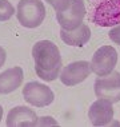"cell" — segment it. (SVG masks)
Wrapping results in <instances>:
<instances>
[{
  "instance_id": "6",
  "label": "cell",
  "mask_w": 120,
  "mask_h": 127,
  "mask_svg": "<svg viewBox=\"0 0 120 127\" xmlns=\"http://www.w3.org/2000/svg\"><path fill=\"white\" fill-rule=\"evenodd\" d=\"M87 15V9L83 0H71V4L67 9L56 12L57 23L64 30H73L83 23Z\"/></svg>"
},
{
  "instance_id": "13",
  "label": "cell",
  "mask_w": 120,
  "mask_h": 127,
  "mask_svg": "<svg viewBox=\"0 0 120 127\" xmlns=\"http://www.w3.org/2000/svg\"><path fill=\"white\" fill-rule=\"evenodd\" d=\"M15 9L8 0H0V22H7L13 16Z\"/></svg>"
},
{
  "instance_id": "16",
  "label": "cell",
  "mask_w": 120,
  "mask_h": 127,
  "mask_svg": "<svg viewBox=\"0 0 120 127\" xmlns=\"http://www.w3.org/2000/svg\"><path fill=\"white\" fill-rule=\"evenodd\" d=\"M5 58H7V54H5V50L0 46V67L5 63Z\"/></svg>"
},
{
  "instance_id": "15",
  "label": "cell",
  "mask_w": 120,
  "mask_h": 127,
  "mask_svg": "<svg viewBox=\"0 0 120 127\" xmlns=\"http://www.w3.org/2000/svg\"><path fill=\"white\" fill-rule=\"evenodd\" d=\"M108 35H109V39H111L112 42L120 46V24L116 26V27H114V28L109 31Z\"/></svg>"
},
{
  "instance_id": "7",
  "label": "cell",
  "mask_w": 120,
  "mask_h": 127,
  "mask_svg": "<svg viewBox=\"0 0 120 127\" xmlns=\"http://www.w3.org/2000/svg\"><path fill=\"white\" fill-rule=\"evenodd\" d=\"M23 96L25 102L35 107H46L53 102V92L46 84L37 83V82H29L23 88Z\"/></svg>"
},
{
  "instance_id": "5",
  "label": "cell",
  "mask_w": 120,
  "mask_h": 127,
  "mask_svg": "<svg viewBox=\"0 0 120 127\" xmlns=\"http://www.w3.org/2000/svg\"><path fill=\"white\" fill-rule=\"evenodd\" d=\"M118 63V51L111 46H103L95 51L91 60L92 72L97 76H105L111 74Z\"/></svg>"
},
{
  "instance_id": "14",
  "label": "cell",
  "mask_w": 120,
  "mask_h": 127,
  "mask_svg": "<svg viewBox=\"0 0 120 127\" xmlns=\"http://www.w3.org/2000/svg\"><path fill=\"white\" fill-rule=\"evenodd\" d=\"M46 1L49 5H52L56 12L64 11V9H67L71 4V0H46Z\"/></svg>"
},
{
  "instance_id": "18",
  "label": "cell",
  "mask_w": 120,
  "mask_h": 127,
  "mask_svg": "<svg viewBox=\"0 0 120 127\" xmlns=\"http://www.w3.org/2000/svg\"><path fill=\"white\" fill-rule=\"evenodd\" d=\"M96 1H97V0H96Z\"/></svg>"
},
{
  "instance_id": "17",
  "label": "cell",
  "mask_w": 120,
  "mask_h": 127,
  "mask_svg": "<svg viewBox=\"0 0 120 127\" xmlns=\"http://www.w3.org/2000/svg\"><path fill=\"white\" fill-rule=\"evenodd\" d=\"M1 119H3V107L0 106V122H1Z\"/></svg>"
},
{
  "instance_id": "3",
  "label": "cell",
  "mask_w": 120,
  "mask_h": 127,
  "mask_svg": "<svg viewBox=\"0 0 120 127\" xmlns=\"http://www.w3.org/2000/svg\"><path fill=\"white\" fill-rule=\"evenodd\" d=\"M91 20L100 27L120 24V0H97L92 9Z\"/></svg>"
},
{
  "instance_id": "12",
  "label": "cell",
  "mask_w": 120,
  "mask_h": 127,
  "mask_svg": "<svg viewBox=\"0 0 120 127\" xmlns=\"http://www.w3.org/2000/svg\"><path fill=\"white\" fill-rule=\"evenodd\" d=\"M23 70L22 67H12L0 74V94H11L23 83Z\"/></svg>"
},
{
  "instance_id": "1",
  "label": "cell",
  "mask_w": 120,
  "mask_h": 127,
  "mask_svg": "<svg viewBox=\"0 0 120 127\" xmlns=\"http://www.w3.org/2000/svg\"><path fill=\"white\" fill-rule=\"evenodd\" d=\"M37 76L46 82H53L59 78L61 71V55L59 47L51 40H40L32 48Z\"/></svg>"
},
{
  "instance_id": "11",
  "label": "cell",
  "mask_w": 120,
  "mask_h": 127,
  "mask_svg": "<svg viewBox=\"0 0 120 127\" xmlns=\"http://www.w3.org/2000/svg\"><path fill=\"white\" fill-rule=\"evenodd\" d=\"M60 37L66 44L73 47H83L91 37V30L87 24L81 23L73 30H60Z\"/></svg>"
},
{
  "instance_id": "2",
  "label": "cell",
  "mask_w": 120,
  "mask_h": 127,
  "mask_svg": "<svg viewBox=\"0 0 120 127\" xmlns=\"http://www.w3.org/2000/svg\"><path fill=\"white\" fill-rule=\"evenodd\" d=\"M46 7L40 0H20L16 9L19 23L25 28H36L46 19Z\"/></svg>"
},
{
  "instance_id": "8",
  "label": "cell",
  "mask_w": 120,
  "mask_h": 127,
  "mask_svg": "<svg viewBox=\"0 0 120 127\" xmlns=\"http://www.w3.org/2000/svg\"><path fill=\"white\" fill-rule=\"evenodd\" d=\"M91 72H92L91 63H88L85 60H79L64 67L59 75V78L63 84L72 87V86H76L81 83L83 80H85L90 76Z\"/></svg>"
},
{
  "instance_id": "9",
  "label": "cell",
  "mask_w": 120,
  "mask_h": 127,
  "mask_svg": "<svg viewBox=\"0 0 120 127\" xmlns=\"http://www.w3.org/2000/svg\"><path fill=\"white\" fill-rule=\"evenodd\" d=\"M88 118L91 123L96 127L108 126L114 119V107L112 102L107 99L99 98L96 102H94L88 111Z\"/></svg>"
},
{
  "instance_id": "4",
  "label": "cell",
  "mask_w": 120,
  "mask_h": 127,
  "mask_svg": "<svg viewBox=\"0 0 120 127\" xmlns=\"http://www.w3.org/2000/svg\"><path fill=\"white\" fill-rule=\"evenodd\" d=\"M95 94L97 98H103L112 103L120 102V72L112 71L111 74L100 76L95 80Z\"/></svg>"
},
{
  "instance_id": "10",
  "label": "cell",
  "mask_w": 120,
  "mask_h": 127,
  "mask_svg": "<svg viewBox=\"0 0 120 127\" xmlns=\"http://www.w3.org/2000/svg\"><path fill=\"white\" fill-rule=\"evenodd\" d=\"M37 115L33 110L24 106L13 107L7 116V126L8 127H32L37 125Z\"/></svg>"
}]
</instances>
